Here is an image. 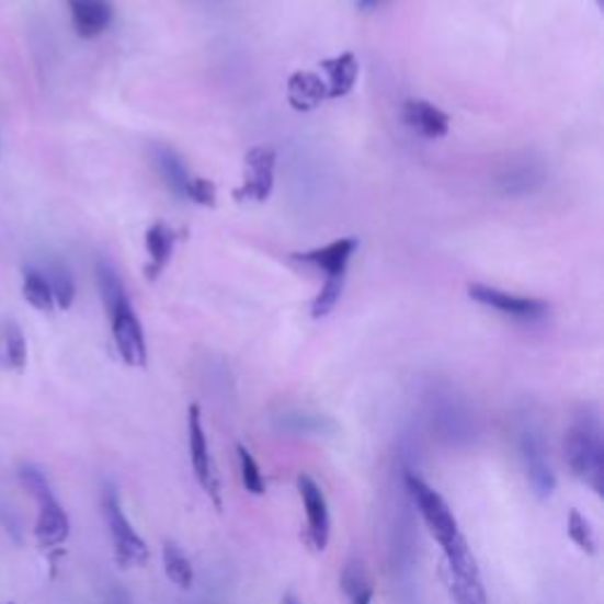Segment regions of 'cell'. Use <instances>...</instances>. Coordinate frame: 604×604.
Here are the masks:
<instances>
[{
	"label": "cell",
	"instance_id": "cell-1",
	"mask_svg": "<svg viewBox=\"0 0 604 604\" xmlns=\"http://www.w3.org/2000/svg\"><path fill=\"white\" fill-rule=\"evenodd\" d=\"M565 460L577 479L585 482L597 495L604 489V448L602 428L593 407H581L565 435Z\"/></svg>",
	"mask_w": 604,
	"mask_h": 604
},
{
	"label": "cell",
	"instance_id": "cell-2",
	"mask_svg": "<svg viewBox=\"0 0 604 604\" xmlns=\"http://www.w3.org/2000/svg\"><path fill=\"white\" fill-rule=\"evenodd\" d=\"M357 248H360L357 237H340L321 248H312V251L290 255V260L300 262V265L323 272L321 290L312 300V317L315 319H323L333 312V307L338 305L340 296H343L347 267H350L354 253H357Z\"/></svg>",
	"mask_w": 604,
	"mask_h": 604
},
{
	"label": "cell",
	"instance_id": "cell-3",
	"mask_svg": "<svg viewBox=\"0 0 604 604\" xmlns=\"http://www.w3.org/2000/svg\"><path fill=\"white\" fill-rule=\"evenodd\" d=\"M20 477L24 487L34 495L38 503V517H36V538L41 548H57L65 544L71 532L67 510L61 508L57 495L53 493V487L48 477L43 475L36 466H22Z\"/></svg>",
	"mask_w": 604,
	"mask_h": 604
},
{
	"label": "cell",
	"instance_id": "cell-4",
	"mask_svg": "<svg viewBox=\"0 0 604 604\" xmlns=\"http://www.w3.org/2000/svg\"><path fill=\"white\" fill-rule=\"evenodd\" d=\"M404 485L411 495V501L415 503L418 513H421L430 536L437 540L440 548H448L456 540L463 538L458 520L454 515V510L448 508V503L442 499V495L432 489L423 477H418L415 472L404 475Z\"/></svg>",
	"mask_w": 604,
	"mask_h": 604
},
{
	"label": "cell",
	"instance_id": "cell-5",
	"mask_svg": "<svg viewBox=\"0 0 604 604\" xmlns=\"http://www.w3.org/2000/svg\"><path fill=\"white\" fill-rule=\"evenodd\" d=\"M102 510H104L106 529H110L112 544H114V555H116L118 565H123V567L147 565L149 548L145 544V538L135 532V526L128 520L126 510H123L116 487H112V485L104 487Z\"/></svg>",
	"mask_w": 604,
	"mask_h": 604
},
{
	"label": "cell",
	"instance_id": "cell-6",
	"mask_svg": "<svg viewBox=\"0 0 604 604\" xmlns=\"http://www.w3.org/2000/svg\"><path fill=\"white\" fill-rule=\"evenodd\" d=\"M442 552L448 571V588H452L456 604H487L485 581L482 574H479L475 555L468 548L466 536Z\"/></svg>",
	"mask_w": 604,
	"mask_h": 604
},
{
	"label": "cell",
	"instance_id": "cell-7",
	"mask_svg": "<svg viewBox=\"0 0 604 604\" xmlns=\"http://www.w3.org/2000/svg\"><path fill=\"white\" fill-rule=\"evenodd\" d=\"M468 296L482 307L493 309V312H499L508 319L524 321V323H534V321L546 319L550 312V305L546 300L529 298V296H515V293H508V290L485 286V284H470Z\"/></svg>",
	"mask_w": 604,
	"mask_h": 604
},
{
	"label": "cell",
	"instance_id": "cell-8",
	"mask_svg": "<svg viewBox=\"0 0 604 604\" xmlns=\"http://www.w3.org/2000/svg\"><path fill=\"white\" fill-rule=\"evenodd\" d=\"M112 321V335H114V345L118 357L123 364H128L133 368H145L147 366V340H145V329L139 323L133 303L123 300L114 305L112 309H106Z\"/></svg>",
	"mask_w": 604,
	"mask_h": 604
},
{
	"label": "cell",
	"instance_id": "cell-9",
	"mask_svg": "<svg viewBox=\"0 0 604 604\" xmlns=\"http://www.w3.org/2000/svg\"><path fill=\"white\" fill-rule=\"evenodd\" d=\"M187 435H190V458H192V468L196 475V482L201 485L215 508H223V487H220V475L215 470V463L210 456V446L204 423H201V409L198 404H192L187 409Z\"/></svg>",
	"mask_w": 604,
	"mask_h": 604
},
{
	"label": "cell",
	"instance_id": "cell-10",
	"mask_svg": "<svg viewBox=\"0 0 604 604\" xmlns=\"http://www.w3.org/2000/svg\"><path fill=\"white\" fill-rule=\"evenodd\" d=\"M274 170H276V149L267 145H258L246 153V170L241 187L231 192L235 201H253V204H265L274 190Z\"/></svg>",
	"mask_w": 604,
	"mask_h": 604
},
{
	"label": "cell",
	"instance_id": "cell-11",
	"mask_svg": "<svg viewBox=\"0 0 604 604\" xmlns=\"http://www.w3.org/2000/svg\"><path fill=\"white\" fill-rule=\"evenodd\" d=\"M520 456L524 463L526 479H529V487L534 489V493L538 499H550L557 487V477L548 460L546 442L540 437V432L532 425L520 432Z\"/></svg>",
	"mask_w": 604,
	"mask_h": 604
},
{
	"label": "cell",
	"instance_id": "cell-12",
	"mask_svg": "<svg viewBox=\"0 0 604 604\" xmlns=\"http://www.w3.org/2000/svg\"><path fill=\"white\" fill-rule=\"evenodd\" d=\"M296 485L305 505L309 544L315 546V550H323L329 546V538H331V515H329L327 495H323V489L315 482V479L305 472L298 475Z\"/></svg>",
	"mask_w": 604,
	"mask_h": 604
},
{
	"label": "cell",
	"instance_id": "cell-13",
	"mask_svg": "<svg viewBox=\"0 0 604 604\" xmlns=\"http://www.w3.org/2000/svg\"><path fill=\"white\" fill-rule=\"evenodd\" d=\"M401 118H404L407 126L425 139H442L448 135V126H452V118L446 112H442L437 104H432L421 98H411L401 106Z\"/></svg>",
	"mask_w": 604,
	"mask_h": 604
},
{
	"label": "cell",
	"instance_id": "cell-14",
	"mask_svg": "<svg viewBox=\"0 0 604 604\" xmlns=\"http://www.w3.org/2000/svg\"><path fill=\"white\" fill-rule=\"evenodd\" d=\"M73 31L90 41L102 36L114 22V5L110 0H67Z\"/></svg>",
	"mask_w": 604,
	"mask_h": 604
},
{
	"label": "cell",
	"instance_id": "cell-15",
	"mask_svg": "<svg viewBox=\"0 0 604 604\" xmlns=\"http://www.w3.org/2000/svg\"><path fill=\"white\" fill-rule=\"evenodd\" d=\"M178 243V231L166 225L163 220H157L145 235V248H147V265H145V276L147 282H157V278L163 274L168 267L170 258H173Z\"/></svg>",
	"mask_w": 604,
	"mask_h": 604
},
{
	"label": "cell",
	"instance_id": "cell-16",
	"mask_svg": "<svg viewBox=\"0 0 604 604\" xmlns=\"http://www.w3.org/2000/svg\"><path fill=\"white\" fill-rule=\"evenodd\" d=\"M286 100L296 112H312L327 102V81L317 71H293L286 81Z\"/></svg>",
	"mask_w": 604,
	"mask_h": 604
},
{
	"label": "cell",
	"instance_id": "cell-17",
	"mask_svg": "<svg viewBox=\"0 0 604 604\" xmlns=\"http://www.w3.org/2000/svg\"><path fill=\"white\" fill-rule=\"evenodd\" d=\"M153 166H157L159 170V175L163 178L166 182V187L182 196V198H187V190H190V184L192 180L196 178L192 173V168L184 163V159L180 157V153L173 149V147H168V145H153Z\"/></svg>",
	"mask_w": 604,
	"mask_h": 604
},
{
	"label": "cell",
	"instance_id": "cell-18",
	"mask_svg": "<svg viewBox=\"0 0 604 604\" xmlns=\"http://www.w3.org/2000/svg\"><path fill=\"white\" fill-rule=\"evenodd\" d=\"M321 71L327 73V95L329 100H343L347 98L354 83L360 79V59L354 53H343L331 59L321 61Z\"/></svg>",
	"mask_w": 604,
	"mask_h": 604
},
{
	"label": "cell",
	"instance_id": "cell-19",
	"mask_svg": "<svg viewBox=\"0 0 604 604\" xmlns=\"http://www.w3.org/2000/svg\"><path fill=\"white\" fill-rule=\"evenodd\" d=\"M340 588L350 604H374V583H371L368 571L360 557H352L345 562L343 574H340Z\"/></svg>",
	"mask_w": 604,
	"mask_h": 604
},
{
	"label": "cell",
	"instance_id": "cell-20",
	"mask_svg": "<svg viewBox=\"0 0 604 604\" xmlns=\"http://www.w3.org/2000/svg\"><path fill=\"white\" fill-rule=\"evenodd\" d=\"M161 557H163V571L170 579V583H175L180 591H190L194 585V567L190 562V557L184 555V550L175 544V540H166Z\"/></svg>",
	"mask_w": 604,
	"mask_h": 604
},
{
	"label": "cell",
	"instance_id": "cell-21",
	"mask_svg": "<svg viewBox=\"0 0 604 604\" xmlns=\"http://www.w3.org/2000/svg\"><path fill=\"white\" fill-rule=\"evenodd\" d=\"M43 274H45V278H48L55 307L69 309L76 300V282H73L71 270L65 265V262H50L48 270H45Z\"/></svg>",
	"mask_w": 604,
	"mask_h": 604
},
{
	"label": "cell",
	"instance_id": "cell-22",
	"mask_svg": "<svg viewBox=\"0 0 604 604\" xmlns=\"http://www.w3.org/2000/svg\"><path fill=\"white\" fill-rule=\"evenodd\" d=\"M22 293H24V300L31 307H36L38 312H53V309H55V300H53V290L48 286V278H45V274L34 270V267L24 270Z\"/></svg>",
	"mask_w": 604,
	"mask_h": 604
},
{
	"label": "cell",
	"instance_id": "cell-23",
	"mask_svg": "<svg viewBox=\"0 0 604 604\" xmlns=\"http://www.w3.org/2000/svg\"><path fill=\"white\" fill-rule=\"evenodd\" d=\"M95 276H98V286L102 293V303L106 309H112L114 305H118L123 300H130L126 293V286H123L121 276L110 260H104V258L98 260Z\"/></svg>",
	"mask_w": 604,
	"mask_h": 604
},
{
	"label": "cell",
	"instance_id": "cell-24",
	"mask_svg": "<svg viewBox=\"0 0 604 604\" xmlns=\"http://www.w3.org/2000/svg\"><path fill=\"white\" fill-rule=\"evenodd\" d=\"M282 428L288 432H296V435H327V432H335V423L329 415L319 413H286L282 418Z\"/></svg>",
	"mask_w": 604,
	"mask_h": 604
},
{
	"label": "cell",
	"instance_id": "cell-25",
	"mask_svg": "<svg viewBox=\"0 0 604 604\" xmlns=\"http://www.w3.org/2000/svg\"><path fill=\"white\" fill-rule=\"evenodd\" d=\"M567 534L569 538L574 540V544L588 552V555H595L597 552V536H595V529L591 520H585L579 510H569V520H567Z\"/></svg>",
	"mask_w": 604,
	"mask_h": 604
},
{
	"label": "cell",
	"instance_id": "cell-26",
	"mask_svg": "<svg viewBox=\"0 0 604 604\" xmlns=\"http://www.w3.org/2000/svg\"><path fill=\"white\" fill-rule=\"evenodd\" d=\"M237 456H239V470H241V485L243 489L251 495H262L267 489L265 477L260 472L258 460L253 458V454L248 452L243 444H237Z\"/></svg>",
	"mask_w": 604,
	"mask_h": 604
},
{
	"label": "cell",
	"instance_id": "cell-27",
	"mask_svg": "<svg viewBox=\"0 0 604 604\" xmlns=\"http://www.w3.org/2000/svg\"><path fill=\"white\" fill-rule=\"evenodd\" d=\"M3 347H5L8 366L14 371H24L29 350H26V338L18 323H8L5 327V345Z\"/></svg>",
	"mask_w": 604,
	"mask_h": 604
},
{
	"label": "cell",
	"instance_id": "cell-28",
	"mask_svg": "<svg viewBox=\"0 0 604 604\" xmlns=\"http://www.w3.org/2000/svg\"><path fill=\"white\" fill-rule=\"evenodd\" d=\"M501 182L505 184L503 187L505 194H526L534 190L536 182H540V173L532 166H520L515 170H510Z\"/></svg>",
	"mask_w": 604,
	"mask_h": 604
},
{
	"label": "cell",
	"instance_id": "cell-29",
	"mask_svg": "<svg viewBox=\"0 0 604 604\" xmlns=\"http://www.w3.org/2000/svg\"><path fill=\"white\" fill-rule=\"evenodd\" d=\"M187 201H194V204L206 208H215L218 206V190H215V184L210 180L196 175L187 190Z\"/></svg>",
	"mask_w": 604,
	"mask_h": 604
},
{
	"label": "cell",
	"instance_id": "cell-30",
	"mask_svg": "<svg viewBox=\"0 0 604 604\" xmlns=\"http://www.w3.org/2000/svg\"><path fill=\"white\" fill-rule=\"evenodd\" d=\"M104 604H133V597L126 588L118 583H112L110 591H106V595H104Z\"/></svg>",
	"mask_w": 604,
	"mask_h": 604
},
{
	"label": "cell",
	"instance_id": "cell-31",
	"mask_svg": "<svg viewBox=\"0 0 604 604\" xmlns=\"http://www.w3.org/2000/svg\"><path fill=\"white\" fill-rule=\"evenodd\" d=\"M383 3L385 0H357V8L362 12H371V10H378Z\"/></svg>",
	"mask_w": 604,
	"mask_h": 604
},
{
	"label": "cell",
	"instance_id": "cell-32",
	"mask_svg": "<svg viewBox=\"0 0 604 604\" xmlns=\"http://www.w3.org/2000/svg\"><path fill=\"white\" fill-rule=\"evenodd\" d=\"M284 604H300V602H298L296 597H290V595H288V597H284Z\"/></svg>",
	"mask_w": 604,
	"mask_h": 604
}]
</instances>
